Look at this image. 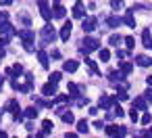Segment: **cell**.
Wrapping results in <instances>:
<instances>
[{"label": "cell", "mask_w": 152, "mask_h": 138, "mask_svg": "<svg viewBox=\"0 0 152 138\" xmlns=\"http://www.w3.org/2000/svg\"><path fill=\"white\" fill-rule=\"evenodd\" d=\"M81 27H83V32H86V34L94 32V30H96V19H94V17H88V19H83Z\"/></svg>", "instance_id": "obj_1"}, {"label": "cell", "mask_w": 152, "mask_h": 138, "mask_svg": "<svg viewBox=\"0 0 152 138\" xmlns=\"http://www.w3.org/2000/svg\"><path fill=\"white\" fill-rule=\"evenodd\" d=\"M98 48V40H94V38H86L83 40V50L86 52H92V50H96Z\"/></svg>", "instance_id": "obj_2"}, {"label": "cell", "mask_w": 152, "mask_h": 138, "mask_svg": "<svg viewBox=\"0 0 152 138\" xmlns=\"http://www.w3.org/2000/svg\"><path fill=\"white\" fill-rule=\"evenodd\" d=\"M42 36H44L46 42H54V38H56V34H54V30H52L50 25H46V27L42 30Z\"/></svg>", "instance_id": "obj_3"}, {"label": "cell", "mask_w": 152, "mask_h": 138, "mask_svg": "<svg viewBox=\"0 0 152 138\" xmlns=\"http://www.w3.org/2000/svg\"><path fill=\"white\" fill-rule=\"evenodd\" d=\"M135 61H137V65H140V67H148V65H152V59H150V57H146V55H137V57H135Z\"/></svg>", "instance_id": "obj_4"}, {"label": "cell", "mask_w": 152, "mask_h": 138, "mask_svg": "<svg viewBox=\"0 0 152 138\" xmlns=\"http://www.w3.org/2000/svg\"><path fill=\"white\" fill-rule=\"evenodd\" d=\"M71 27H73L71 21H67V23L63 25V30H61V38H63V40H69V36H71Z\"/></svg>", "instance_id": "obj_5"}, {"label": "cell", "mask_w": 152, "mask_h": 138, "mask_svg": "<svg viewBox=\"0 0 152 138\" xmlns=\"http://www.w3.org/2000/svg\"><path fill=\"white\" fill-rule=\"evenodd\" d=\"M133 107H135V109H140V111H146V109H148L146 98H144V96H137V98L133 100Z\"/></svg>", "instance_id": "obj_6"}, {"label": "cell", "mask_w": 152, "mask_h": 138, "mask_svg": "<svg viewBox=\"0 0 152 138\" xmlns=\"http://www.w3.org/2000/svg\"><path fill=\"white\" fill-rule=\"evenodd\" d=\"M42 92H44L46 96H52V94H56V86H54V82H50V84H46V86L42 88Z\"/></svg>", "instance_id": "obj_7"}, {"label": "cell", "mask_w": 152, "mask_h": 138, "mask_svg": "<svg viewBox=\"0 0 152 138\" xmlns=\"http://www.w3.org/2000/svg\"><path fill=\"white\" fill-rule=\"evenodd\" d=\"M73 15H75V17H83V15H86V9H83L81 2H77V4L73 7Z\"/></svg>", "instance_id": "obj_8"}, {"label": "cell", "mask_w": 152, "mask_h": 138, "mask_svg": "<svg viewBox=\"0 0 152 138\" xmlns=\"http://www.w3.org/2000/svg\"><path fill=\"white\" fill-rule=\"evenodd\" d=\"M19 36H21L25 42H31V38H34V32H31V30H21V32H19Z\"/></svg>", "instance_id": "obj_9"}, {"label": "cell", "mask_w": 152, "mask_h": 138, "mask_svg": "<svg viewBox=\"0 0 152 138\" xmlns=\"http://www.w3.org/2000/svg\"><path fill=\"white\" fill-rule=\"evenodd\" d=\"M142 40H144V46L150 48V44H152V40H150V30H144V32H142Z\"/></svg>", "instance_id": "obj_10"}, {"label": "cell", "mask_w": 152, "mask_h": 138, "mask_svg": "<svg viewBox=\"0 0 152 138\" xmlns=\"http://www.w3.org/2000/svg\"><path fill=\"white\" fill-rule=\"evenodd\" d=\"M106 25H108V27H119V25H121V19H119V17H108V19H106Z\"/></svg>", "instance_id": "obj_11"}, {"label": "cell", "mask_w": 152, "mask_h": 138, "mask_svg": "<svg viewBox=\"0 0 152 138\" xmlns=\"http://www.w3.org/2000/svg\"><path fill=\"white\" fill-rule=\"evenodd\" d=\"M121 21H125V23H127L129 27H135V21H133V17H131V11H127V15H125V17L121 19Z\"/></svg>", "instance_id": "obj_12"}, {"label": "cell", "mask_w": 152, "mask_h": 138, "mask_svg": "<svg viewBox=\"0 0 152 138\" xmlns=\"http://www.w3.org/2000/svg\"><path fill=\"white\" fill-rule=\"evenodd\" d=\"M38 59H40L42 67H48V57H46V52H44V50H38Z\"/></svg>", "instance_id": "obj_13"}, {"label": "cell", "mask_w": 152, "mask_h": 138, "mask_svg": "<svg viewBox=\"0 0 152 138\" xmlns=\"http://www.w3.org/2000/svg\"><path fill=\"white\" fill-rule=\"evenodd\" d=\"M113 100H115V98H110V96H102V98H100V107L108 109V107L113 105Z\"/></svg>", "instance_id": "obj_14"}, {"label": "cell", "mask_w": 152, "mask_h": 138, "mask_svg": "<svg viewBox=\"0 0 152 138\" xmlns=\"http://www.w3.org/2000/svg\"><path fill=\"white\" fill-rule=\"evenodd\" d=\"M63 67H65V71H75V69H77V63H75V61H65Z\"/></svg>", "instance_id": "obj_15"}, {"label": "cell", "mask_w": 152, "mask_h": 138, "mask_svg": "<svg viewBox=\"0 0 152 138\" xmlns=\"http://www.w3.org/2000/svg\"><path fill=\"white\" fill-rule=\"evenodd\" d=\"M77 130H79V134H86V132H88V121H86V119L77 121Z\"/></svg>", "instance_id": "obj_16"}, {"label": "cell", "mask_w": 152, "mask_h": 138, "mask_svg": "<svg viewBox=\"0 0 152 138\" xmlns=\"http://www.w3.org/2000/svg\"><path fill=\"white\" fill-rule=\"evenodd\" d=\"M63 121H65V123H73V121H75L73 113H67V111H63Z\"/></svg>", "instance_id": "obj_17"}, {"label": "cell", "mask_w": 152, "mask_h": 138, "mask_svg": "<svg viewBox=\"0 0 152 138\" xmlns=\"http://www.w3.org/2000/svg\"><path fill=\"white\" fill-rule=\"evenodd\" d=\"M131 69H133V65H131L129 61H125V63H121V71H123V73H129Z\"/></svg>", "instance_id": "obj_18"}, {"label": "cell", "mask_w": 152, "mask_h": 138, "mask_svg": "<svg viewBox=\"0 0 152 138\" xmlns=\"http://www.w3.org/2000/svg\"><path fill=\"white\" fill-rule=\"evenodd\" d=\"M54 17H58V19H63V17H65V9L56 4V9H54Z\"/></svg>", "instance_id": "obj_19"}, {"label": "cell", "mask_w": 152, "mask_h": 138, "mask_svg": "<svg viewBox=\"0 0 152 138\" xmlns=\"http://www.w3.org/2000/svg\"><path fill=\"white\" fill-rule=\"evenodd\" d=\"M119 42H121V36H117V34L108 38V44H113V46H119Z\"/></svg>", "instance_id": "obj_20"}, {"label": "cell", "mask_w": 152, "mask_h": 138, "mask_svg": "<svg viewBox=\"0 0 152 138\" xmlns=\"http://www.w3.org/2000/svg\"><path fill=\"white\" fill-rule=\"evenodd\" d=\"M108 59H110V52H108L106 48H102V50H100V61H108Z\"/></svg>", "instance_id": "obj_21"}, {"label": "cell", "mask_w": 152, "mask_h": 138, "mask_svg": "<svg viewBox=\"0 0 152 138\" xmlns=\"http://www.w3.org/2000/svg\"><path fill=\"white\" fill-rule=\"evenodd\" d=\"M25 115H27V117H29V119H31V117H38V109H34V107H29V109H27V113H25Z\"/></svg>", "instance_id": "obj_22"}, {"label": "cell", "mask_w": 152, "mask_h": 138, "mask_svg": "<svg viewBox=\"0 0 152 138\" xmlns=\"http://www.w3.org/2000/svg\"><path fill=\"white\" fill-rule=\"evenodd\" d=\"M42 128H44V132H42V134H48V132H50V130H52V123H50V121H48V119H46V121H44V123H42Z\"/></svg>", "instance_id": "obj_23"}, {"label": "cell", "mask_w": 152, "mask_h": 138, "mask_svg": "<svg viewBox=\"0 0 152 138\" xmlns=\"http://www.w3.org/2000/svg\"><path fill=\"white\" fill-rule=\"evenodd\" d=\"M125 42H127V48H129V50H131V48L135 46V40H133L131 36H129V38H125Z\"/></svg>", "instance_id": "obj_24"}, {"label": "cell", "mask_w": 152, "mask_h": 138, "mask_svg": "<svg viewBox=\"0 0 152 138\" xmlns=\"http://www.w3.org/2000/svg\"><path fill=\"white\" fill-rule=\"evenodd\" d=\"M58 80H61V71H54V73L50 75V82H54V84H56Z\"/></svg>", "instance_id": "obj_25"}, {"label": "cell", "mask_w": 152, "mask_h": 138, "mask_svg": "<svg viewBox=\"0 0 152 138\" xmlns=\"http://www.w3.org/2000/svg\"><path fill=\"white\" fill-rule=\"evenodd\" d=\"M113 9H123V0H113Z\"/></svg>", "instance_id": "obj_26"}, {"label": "cell", "mask_w": 152, "mask_h": 138, "mask_svg": "<svg viewBox=\"0 0 152 138\" xmlns=\"http://www.w3.org/2000/svg\"><path fill=\"white\" fill-rule=\"evenodd\" d=\"M117 98H121V100H125V98H127V92H125V90L121 88V90L117 92Z\"/></svg>", "instance_id": "obj_27"}, {"label": "cell", "mask_w": 152, "mask_h": 138, "mask_svg": "<svg viewBox=\"0 0 152 138\" xmlns=\"http://www.w3.org/2000/svg\"><path fill=\"white\" fill-rule=\"evenodd\" d=\"M150 119H152V117H150V113H146V115L142 117V123H144V125H148V123H150Z\"/></svg>", "instance_id": "obj_28"}, {"label": "cell", "mask_w": 152, "mask_h": 138, "mask_svg": "<svg viewBox=\"0 0 152 138\" xmlns=\"http://www.w3.org/2000/svg\"><path fill=\"white\" fill-rule=\"evenodd\" d=\"M129 117H131V119H133V121H137V111H135V107H133V111H131V113H129Z\"/></svg>", "instance_id": "obj_29"}, {"label": "cell", "mask_w": 152, "mask_h": 138, "mask_svg": "<svg viewBox=\"0 0 152 138\" xmlns=\"http://www.w3.org/2000/svg\"><path fill=\"white\" fill-rule=\"evenodd\" d=\"M144 94H146V98H148V100H150V103H152V88H148V90H146V92H144Z\"/></svg>", "instance_id": "obj_30"}, {"label": "cell", "mask_w": 152, "mask_h": 138, "mask_svg": "<svg viewBox=\"0 0 152 138\" xmlns=\"http://www.w3.org/2000/svg\"><path fill=\"white\" fill-rule=\"evenodd\" d=\"M94 125H96V128H98V130H102V128H104V123H102V121H100V119H98V121H94Z\"/></svg>", "instance_id": "obj_31"}, {"label": "cell", "mask_w": 152, "mask_h": 138, "mask_svg": "<svg viewBox=\"0 0 152 138\" xmlns=\"http://www.w3.org/2000/svg\"><path fill=\"white\" fill-rule=\"evenodd\" d=\"M13 0H0V4H11Z\"/></svg>", "instance_id": "obj_32"}, {"label": "cell", "mask_w": 152, "mask_h": 138, "mask_svg": "<svg viewBox=\"0 0 152 138\" xmlns=\"http://www.w3.org/2000/svg\"><path fill=\"white\" fill-rule=\"evenodd\" d=\"M146 82H148V86H152V75H150V77H146Z\"/></svg>", "instance_id": "obj_33"}, {"label": "cell", "mask_w": 152, "mask_h": 138, "mask_svg": "<svg viewBox=\"0 0 152 138\" xmlns=\"http://www.w3.org/2000/svg\"><path fill=\"white\" fill-rule=\"evenodd\" d=\"M150 48H152V44H150Z\"/></svg>", "instance_id": "obj_34"}]
</instances>
